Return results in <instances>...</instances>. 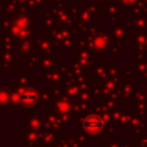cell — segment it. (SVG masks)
Masks as SVG:
<instances>
[{"label":"cell","instance_id":"2","mask_svg":"<svg viewBox=\"0 0 147 147\" xmlns=\"http://www.w3.org/2000/svg\"><path fill=\"white\" fill-rule=\"evenodd\" d=\"M34 98H35V97H34L32 94H31V96L30 94H22V99H34Z\"/></svg>","mask_w":147,"mask_h":147},{"label":"cell","instance_id":"1","mask_svg":"<svg viewBox=\"0 0 147 147\" xmlns=\"http://www.w3.org/2000/svg\"><path fill=\"white\" fill-rule=\"evenodd\" d=\"M84 127L88 132L92 133H97L102 129L103 127V121L99 116H96V115H92V116H88L85 120H84Z\"/></svg>","mask_w":147,"mask_h":147}]
</instances>
